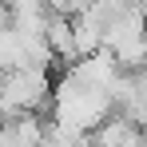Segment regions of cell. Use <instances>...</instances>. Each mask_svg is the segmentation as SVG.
I'll list each match as a JSON object with an SVG mask.
<instances>
[{
    "instance_id": "1",
    "label": "cell",
    "mask_w": 147,
    "mask_h": 147,
    "mask_svg": "<svg viewBox=\"0 0 147 147\" xmlns=\"http://www.w3.org/2000/svg\"><path fill=\"white\" fill-rule=\"evenodd\" d=\"M111 111H115V103H111V96L103 88H92L72 68H64V76L56 80V96H52V123H48V131L76 139V135L96 131Z\"/></svg>"
},
{
    "instance_id": "2",
    "label": "cell",
    "mask_w": 147,
    "mask_h": 147,
    "mask_svg": "<svg viewBox=\"0 0 147 147\" xmlns=\"http://www.w3.org/2000/svg\"><path fill=\"white\" fill-rule=\"evenodd\" d=\"M52 96L48 68H12L0 76V119H16L40 111Z\"/></svg>"
},
{
    "instance_id": "3",
    "label": "cell",
    "mask_w": 147,
    "mask_h": 147,
    "mask_svg": "<svg viewBox=\"0 0 147 147\" xmlns=\"http://www.w3.org/2000/svg\"><path fill=\"white\" fill-rule=\"evenodd\" d=\"M143 143V127L123 119L119 111H111L107 119L92 131V147H139Z\"/></svg>"
},
{
    "instance_id": "4",
    "label": "cell",
    "mask_w": 147,
    "mask_h": 147,
    "mask_svg": "<svg viewBox=\"0 0 147 147\" xmlns=\"http://www.w3.org/2000/svg\"><path fill=\"white\" fill-rule=\"evenodd\" d=\"M40 36H44V48L52 52V60H60V64H72V60H76V36H72V16H56V12H52Z\"/></svg>"
},
{
    "instance_id": "5",
    "label": "cell",
    "mask_w": 147,
    "mask_h": 147,
    "mask_svg": "<svg viewBox=\"0 0 147 147\" xmlns=\"http://www.w3.org/2000/svg\"><path fill=\"white\" fill-rule=\"evenodd\" d=\"M4 4H8V24L20 32H32V36H40L52 16L48 0H4Z\"/></svg>"
},
{
    "instance_id": "6",
    "label": "cell",
    "mask_w": 147,
    "mask_h": 147,
    "mask_svg": "<svg viewBox=\"0 0 147 147\" xmlns=\"http://www.w3.org/2000/svg\"><path fill=\"white\" fill-rule=\"evenodd\" d=\"M0 28H8V4L0 0Z\"/></svg>"
},
{
    "instance_id": "7",
    "label": "cell",
    "mask_w": 147,
    "mask_h": 147,
    "mask_svg": "<svg viewBox=\"0 0 147 147\" xmlns=\"http://www.w3.org/2000/svg\"><path fill=\"white\" fill-rule=\"evenodd\" d=\"M135 76H139V84H143V88H147V68H143V72H135Z\"/></svg>"
},
{
    "instance_id": "8",
    "label": "cell",
    "mask_w": 147,
    "mask_h": 147,
    "mask_svg": "<svg viewBox=\"0 0 147 147\" xmlns=\"http://www.w3.org/2000/svg\"><path fill=\"white\" fill-rule=\"evenodd\" d=\"M143 40H147V12H143Z\"/></svg>"
}]
</instances>
